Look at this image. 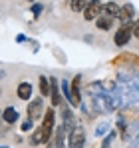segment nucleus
I'll use <instances>...</instances> for the list:
<instances>
[{"label": "nucleus", "mask_w": 139, "mask_h": 148, "mask_svg": "<svg viewBox=\"0 0 139 148\" xmlns=\"http://www.w3.org/2000/svg\"><path fill=\"white\" fill-rule=\"evenodd\" d=\"M131 36H133V22H129V24H121V26L115 30L113 42H115V46L123 48V46H127V44H129Z\"/></svg>", "instance_id": "nucleus-1"}, {"label": "nucleus", "mask_w": 139, "mask_h": 148, "mask_svg": "<svg viewBox=\"0 0 139 148\" xmlns=\"http://www.w3.org/2000/svg\"><path fill=\"white\" fill-rule=\"evenodd\" d=\"M101 8H103V2L101 0H90L86 10L82 12L84 14V20L86 22H95L99 16H101Z\"/></svg>", "instance_id": "nucleus-2"}, {"label": "nucleus", "mask_w": 139, "mask_h": 148, "mask_svg": "<svg viewBox=\"0 0 139 148\" xmlns=\"http://www.w3.org/2000/svg\"><path fill=\"white\" fill-rule=\"evenodd\" d=\"M28 118L32 120V122H36V120H40L42 116H44V98L42 96H38V98L30 100L28 102Z\"/></svg>", "instance_id": "nucleus-3"}, {"label": "nucleus", "mask_w": 139, "mask_h": 148, "mask_svg": "<svg viewBox=\"0 0 139 148\" xmlns=\"http://www.w3.org/2000/svg\"><path fill=\"white\" fill-rule=\"evenodd\" d=\"M70 90H72V96H70V104L76 108V106H82V74H76L74 80L70 82Z\"/></svg>", "instance_id": "nucleus-4"}, {"label": "nucleus", "mask_w": 139, "mask_h": 148, "mask_svg": "<svg viewBox=\"0 0 139 148\" xmlns=\"http://www.w3.org/2000/svg\"><path fill=\"white\" fill-rule=\"evenodd\" d=\"M52 130H48V128H44L42 124L38 126V128H34V132H32V136H30V144L32 146H38V144H46V142H50L52 140Z\"/></svg>", "instance_id": "nucleus-5"}, {"label": "nucleus", "mask_w": 139, "mask_h": 148, "mask_svg": "<svg viewBox=\"0 0 139 148\" xmlns=\"http://www.w3.org/2000/svg\"><path fill=\"white\" fill-rule=\"evenodd\" d=\"M68 146L70 148H84L86 146V132H84V128L76 126L68 134Z\"/></svg>", "instance_id": "nucleus-6"}, {"label": "nucleus", "mask_w": 139, "mask_h": 148, "mask_svg": "<svg viewBox=\"0 0 139 148\" xmlns=\"http://www.w3.org/2000/svg\"><path fill=\"white\" fill-rule=\"evenodd\" d=\"M133 16H135L133 4H123V6H119V16H117V20H119L121 24H129V22L133 20Z\"/></svg>", "instance_id": "nucleus-7"}, {"label": "nucleus", "mask_w": 139, "mask_h": 148, "mask_svg": "<svg viewBox=\"0 0 139 148\" xmlns=\"http://www.w3.org/2000/svg\"><path fill=\"white\" fill-rule=\"evenodd\" d=\"M50 86H52V92H50V102H52V108H56V106H62V94H60V90H58V80L54 78V76H50Z\"/></svg>", "instance_id": "nucleus-8"}, {"label": "nucleus", "mask_w": 139, "mask_h": 148, "mask_svg": "<svg viewBox=\"0 0 139 148\" xmlns=\"http://www.w3.org/2000/svg\"><path fill=\"white\" fill-rule=\"evenodd\" d=\"M32 92H34V86L30 82H20L16 86V94L20 100H32Z\"/></svg>", "instance_id": "nucleus-9"}, {"label": "nucleus", "mask_w": 139, "mask_h": 148, "mask_svg": "<svg viewBox=\"0 0 139 148\" xmlns=\"http://www.w3.org/2000/svg\"><path fill=\"white\" fill-rule=\"evenodd\" d=\"M66 132H70L64 124H60L56 130H54V142H56V148H66Z\"/></svg>", "instance_id": "nucleus-10"}, {"label": "nucleus", "mask_w": 139, "mask_h": 148, "mask_svg": "<svg viewBox=\"0 0 139 148\" xmlns=\"http://www.w3.org/2000/svg\"><path fill=\"white\" fill-rule=\"evenodd\" d=\"M18 118H20V112H18L14 106H8V108H4V110H2V120H4L6 124L18 122Z\"/></svg>", "instance_id": "nucleus-11"}, {"label": "nucleus", "mask_w": 139, "mask_h": 148, "mask_svg": "<svg viewBox=\"0 0 139 148\" xmlns=\"http://www.w3.org/2000/svg\"><path fill=\"white\" fill-rule=\"evenodd\" d=\"M101 16H107V18H117L119 16V6H117L113 0L105 2L103 8H101Z\"/></svg>", "instance_id": "nucleus-12"}, {"label": "nucleus", "mask_w": 139, "mask_h": 148, "mask_svg": "<svg viewBox=\"0 0 139 148\" xmlns=\"http://www.w3.org/2000/svg\"><path fill=\"white\" fill-rule=\"evenodd\" d=\"M54 124H56V110L48 108L46 112H44V116H42V126L54 132Z\"/></svg>", "instance_id": "nucleus-13"}, {"label": "nucleus", "mask_w": 139, "mask_h": 148, "mask_svg": "<svg viewBox=\"0 0 139 148\" xmlns=\"http://www.w3.org/2000/svg\"><path fill=\"white\" fill-rule=\"evenodd\" d=\"M62 124L68 128L70 132L76 128V126H74V112L70 110L68 106H62Z\"/></svg>", "instance_id": "nucleus-14"}, {"label": "nucleus", "mask_w": 139, "mask_h": 148, "mask_svg": "<svg viewBox=\"0 0 139 148\" xmlns=\"http://www.w3.org/2000/svg\"><path fill=\"white\" fill-rule=\"evenodd\" d=\"M38 86H40V94H42V98L50 96L52 86H50V80H48L46 76H40V78H38Z\"/></svg>", "instance_id": "nucleus-15"}, {"label": "nucleus", "mask_w": 139, "mask_h": 148, "mask_svg": "<svg viewBox=\"0 0 139 148\" xmlns=\"http://www.w3.org/2000/svg\"><path fill=\"white\" fill-rule=\"evenodd\" d=\"M95 26H97L99 30H109V28L113 26V18H107V16H99V18L95 20Z\"/></svg>", "instance_id": "nucleus-16"}, {"label": "nucleus", "mask_w": 139, "mask_h": 148, "mask_svg": "<svg viewBox=\"0 0 139 148\" xmlns=\"http://www.w3.org/2000/svg\"><path fill=\"white\" fill-rule=\"evenodd\" d=\"M90 0H70V8L72 12H84Z\"/></svg>", "instance_id": "nucleus-17"}, {"label": "nucleus", "mask_w": 139, "mask_h": 148, "mask_svg": "<svg viewBox=\"0 0 139 148\" xmlns=\"http://www.w3.org/2000/svg\"><path fill=\"white\" fill-rule=\"evenodd\" d=\"M60 88H62V94H64V98L70 102V96H72V90H70V82H68V80H62V82H60Z\"/></svg>", "instance_id": "nucleus-18"}, {"label": "nucleus", "mask_w": 139, "mask_h": 148, "mask_svg": "<svg viewBox=\"0 0 139 148\" xmlns=\"http://www.w3.org/2000/svg\"><path fill=\"white\" fill-rule=\"evenodd\" d=\"M105 130H109V124H107V122H99L97 126H95V136L101 138V136L105 134Z\"/></svg>", "instance_id": "nucleus-19"}, {"label": "nucleus", "mask_w": 139, "mask_h": 148, "mask_svg": "<svg viewBox=\"0 0 139 148\" xmlns=\"http://www.w3.org/2000/svg\"><path fill=\"white\" fill-rule=\"evenodd\" d=\"M115 138V130H111L105 138H103V144H101V148H109V144H111V140Z\"/></svg>", "instance_id": "nucleus-20"}, {"label": "nucleus", "mask_w": 139, "mask_h": 148, "mask_svg": "<svg viewBox=\"0 0 139 148\" xmlns=\"http://www.w3.org/2000/svg\"><path fill=\"white\" fill-rule=\"evenodd\" d=\"M30 10H32L34 18H38V16H40V12H42V4H40V2H36V4H34V6H32Z\"/></svg>", "instance_id": "nucleus-21"}, {"label": "nucleus", "mask_w": 139, "mask_h": 148, "mask_svg": "<svg viewBox=\"0 0 139 148\" xmlns=\"http://www.w3.org/2000/svg\"><path fill=\"white\" fill-rule=\"evenodd\" d=\"M20 128H22V132H28V130H32V128H34V122L28 118V120H24V122H22V126H20Z\"/></svg>", "instance_id": "nucleus-22"}, {"label": "nucleus", "mask_w": 139, "mask_h": 148, "mask_svg": "<svg viewBox=\"0 0 139 148\" xmlns=\"http://www.w3.org/2000/svg\"><path fill=\"white\" fill-rule=\"evenodd\" d=\"M133 38H139V20L133 22Z\"/></svg>", "instance_id": "nucleus-23"}, {"label": "nucleus", "mask_w": 139, "mask_h": 148, "mask_svg": "<svg viewBox=\"0 0 139 148\" xmlns=\"http://www.w3.org/2000/svg\"><path fill=\"white\" fill-rule=\"evenodd\" d=\"M16 42H26V36H24V34H18V36H16Z\"/></svg>", "instance_id": "nucleus-24"}, {"label": "nucleus", "mask_w": 139, "mask_h": 148, "mask_svg": "<svg viewBox=\"0 0 139 148\" xmlns=\"http://www.w3.org/2000/svg\"><path fill=\"white\" fill-rule=\"evenodd\" d=\"M0 148H6V146H0Z\"/></svg>", "instance_id": "nucleus-25"}, {"label": "nucleus", "mask_w": 139, "mask_h": 148, "mask_svg": "<svg viewBox=\"0 0 139 148\" xmlns=\"http://www.w3.org/2000/svg\"><path fill=\"white\" fill-rule=\"evenodd\" d=\"M0 116H2V112H0Z\"/></svg>", "instance_id": "nucleus-26"}]
</instances>
